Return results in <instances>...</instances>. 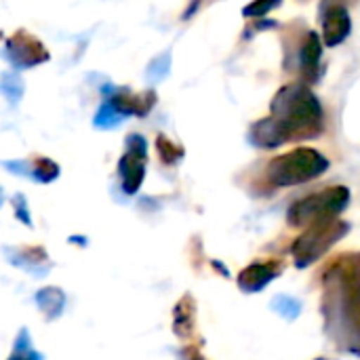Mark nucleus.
<instances>
[{
  "mask_svg": "<svg viewBox=\"0 0 360 360\" xmlns=\"http://www.w3.org/2000/svg\"><path fill=\"white\" fill-rule=\"evenodd\" d=\"M8 262L30 274H38L42 276L49 268H51V259L44 253L42 247H19V249H6Z\"/></svg>",
  "mask_w": 360,
  "mask_h": 360,
  "instance_id": "3",
  "label": "nucleus"
},
{
  "mask_svg": "<svg viewBox=\"0 0 360 360\" xmlns=\"http://www.w3.org/2000/svg\"><path fill=\"white\" fill-rule=\"evenodd\" d=\"M30 167L32 169L27 171V175L32 179H36V181H53L57 177V173H59L57 165H53L46 158H36L34 162H30Z\"/></svg>",
  "mask_w": 360,
  "mask_h": 360,
  "instance_id": "8",
  "label": "nucleus"
},
{
  "mask_svg": "<svg viewBox=\"0 0 360 360\" xmlns=\"http://www.w3.org/2000/svg\"><path fill=\"white\" fill-rule=\"evenodd\" d=\"M325 32H327V42L329 44H335L340 42L342 38H346V32H348V17L342 8L333 11L331 17L327 19L325 23Z\"/></svg>",
  "mask_w": 360,
  "mask_h": 360,
  "instance_id": "7",
  "label": "nucleus"
},
{
  "mask_svg": "<svg viewBox=\"0 0 360 360\" xmlns=\"http://www.w3.org/2000/svg\"><path fill=\"white\" fill-rule=\"evenodd\" d=\"M17 202H19V209H17V215L21 217V221H25V224H30V217L25 215V200H23L21 196H17Z\"/></svg>",
  "mask_w": 360,
  "mask_h": 360,
  "instance_id": "9",
  "label": "nucleus"
},
{
  "mask_svg": "<svg viewBox=\"0 0 360 360\" xmlns=\"http://www.w3.org/2000/svg\"><path fill=\"white\" fill-rule=\"evenodd\" d=\"M272 167H274V171L281 177H285V181H291V179H308V177L321 173L327 167V162L319 154L308 152V150H302L297 154H291V156L281 158Z\"/></svg>",
  "mask_w": 360,
  "mask_h": 360,
  "instance_id": "1",
  "label": "nucleus"
},
{
  "mask_svg": "<svg viewBox=\"0 0 360 360\" xmlns=\"http://www.w3.org/2000/svg\"><path fill=\"white\" fill-rule=\"evenodd\" d=\"M0 205H2V192H0Z\"/></svg>",
  "mask_w": 360,
  "mask_h": 360,
  "instance_id": "10",
  "label": "nucleus"
},
{
  "mask_svg": "<svg viewBox=\"0 0 360 360\" xmlns=\"http://www.w3.org/2000/svg\"><path fill=\"white\" fill-rule=\"evenodd\" d=\"M36 306L49 321H55L65 308V293L59 287H44L36 293Z\"/></svg>",
  "mask_w": 360,
  "mask_h": 360,
  "instance_id": "5",
  "label": "nucleus"
},
{
  "mask_svg": "<svg viewBox=\"0 0 360 360\" xmlns=\"http://www.w3.org/2000/svg\"><path fill=\"white\" fill-rule=\"evenodd\" d=\"M6 57L11 59V63L21 65V68H27V65H36V63L44 61L46 59V53H44L42 44L36 38L25 36L23 32H19L15 38L8 40V44H6Z\"/></svg>",
  "mask_w": 360,
  "mask_h": 360,
  "instance_id": "2",
  "label": "nucleus"
},
{
  "mask_svg": "<svg viewBox=\"0 0 360 360\" xmlns=\"http://www.w3.org/2000/svg\"><path fill=\"white\" fill-rule=\"evenodd\" d=\"M143 158H146V141L139 143V148L129 150L127 156L120 160V177L127 192H135L143 179Z\"/></svg>",
  "mask_w": 360,
  "mask_h": 360,
  "instance_id": "4",
  "label": "nucleus"
},
{
  "mask_svg": "<svg viewBox=\"0 0 360 360\" xmlns=\"http://www.w3.org/2000/svg\"><path fill=\"white\" fill-rule=\"evenodd\" d=\"M8 360H42V354L36 352V348L32 344V338H30V333L25 329L19 331Z\"/></svg>",
  "mask_w": 360,
  "mask_h": 360,
  "instance_id": "6",
  "label": "nucleus"
}]
</instances>
